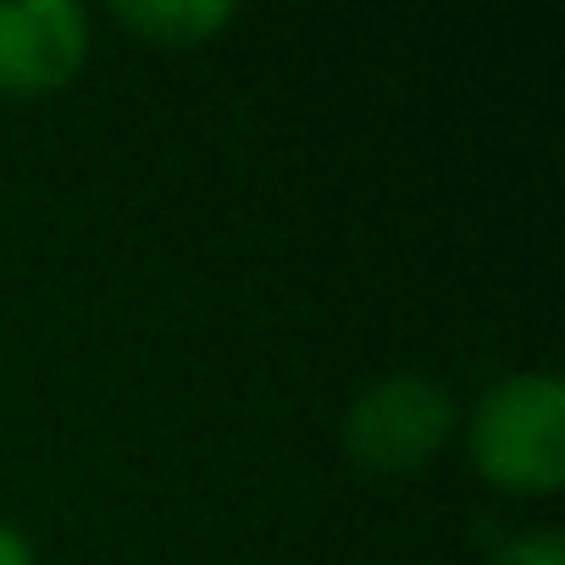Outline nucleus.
Segmentation results:
<instances>
[{
	"mask_svg": "<svg viewBox=\"0 0 565 565\" xmlns=\"http://www.w3.org/2000/svg\"><path fill=\"white\" fill-rule=\"evenodd\" d=\"M471 471L515 499L565 488V383L554 372H504L466 416Z\"/></svg>",
	"mask_w": 565,
	"mask_h": 565,
	"instance_id": "obj_1",
	"label": "nucleus"
},
{
	"mask_svg": "<svg viewBox=\"0 0 565 565\" xmlns=\"http://www.w3.org/2000/svg\"><path fill=\"white\" fill-rule=\"evenodd\" d=\"M460 427V405L444 383L422 372H388L372 377L339 422L344 455L372 477H416L433 466Z\"/></svg>",
	"mask_w": 565,
	"mask_h": 565,
	"instance_id": "obj_2",
	"label": "nucleus"
},
{
	"mask_svg": "<svg viewBox=\"0 0 565 565\" xmlns=\"http://www.w3.org/2000/svg\"><path fill=\"white\" fill-rule=\"evenodd\" d=\"M89 12L78 0H0V100H45L89 62Z\"/></svg>",
	"mask_w": 565,
	"mask_h": 565,
	"instance_id": "obj_3",
	"label": "nucleus"
},
{
	"mask_svg": "<svg viewBox=\"0 0 565 565\" xmlns=\"http://www.w3.org/2000/svg\"><path fill=\"white\" fill-rule=\"evenodd\" d=\"M111 23L156 51H200L238 23V7L233 0H117Z\"/></svg>",
	"mask_w": 565,
	"mask_h": 565,
	"instance_id": "obj_4",
	"label": "nucleus"
},
{
	"mask_svg": "<svg viewBox=\"0 0 565 565\" xmlns=\"http://www.w3.org/2000/svg\"><path fill=\"white\" fill-rule=\"evenodd\" d=\"M488 565H565V537H559L554 526L515 532V537H504V543L488 554Z\"/></svg>",
	"mask_w": 565,
	"mask_h": 565,
	"instance_id": "obj_5",
	"label": "nucleus"
},
{
	"mask_svg": "<svg viewBox=\"0 0 565 565\" xmlns=\"http://www.w3.org/2000/svg\"><path fill=\"white\" fill-rule=\"evenodd\" d=\"M0 565H34V543L12 521H0Z\"/></svg>",
	"mask_w": 565,
	"mask_h": 565,
	"instance_id": "obj_6",
	"label": "nucleus"
}]
</instances>
